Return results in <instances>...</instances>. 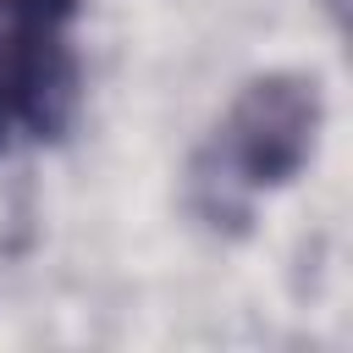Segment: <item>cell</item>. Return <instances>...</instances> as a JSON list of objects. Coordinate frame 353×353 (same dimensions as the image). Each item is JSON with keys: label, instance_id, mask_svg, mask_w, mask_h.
I'll return each mask as SVG.
<instances>
[{"label": "cell", "instance_id": "6da1fadb", "mask_svg": "<svg viewBox=\"0 0 353 353\" xmlns=\"http://www.w3.org/2000/svg\"><path fill=\"white\" fill-rule=\"evenodd\" d=\"M325 99L303 72H265L232 94V105L204 132L188 165V204L204 226L237 232L254 221L259 199L281 193L320 143Z\"/></svg>", "mask_w": 353, "mask_h": 353}, {"label": "cell", "instance_id": "7a4b0ae2", "mask_svg": "<svg viewBox=\"0 0 353 353\" xmlns=\"http://www.w3.org/2000/svg\"><path fill=\"white\" fill-rule=\"evenodd\" d=\"M77 110V0H0V149Z\"/></svg>", "mask_w": 353, "mask_h": 353}]
</instances>
